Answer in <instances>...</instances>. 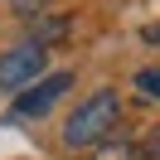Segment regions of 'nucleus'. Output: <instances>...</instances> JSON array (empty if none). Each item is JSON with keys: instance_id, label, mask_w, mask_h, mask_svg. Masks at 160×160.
Listing matches in <instances>:
<instances>
[{"instance_id": "5", "label": "nucleus", "mask_w": 160, "mask_h": 160, "mask_svg": "<svg viewBox=\"0 0 160 160\" xmlns=\"http://www.w3.org/2000/svg\"><path fill=\"white\" fill-rule=\"evenodd\" d=\"M136 92L150 97V102H160V68H141L136 73Z\"/></svg>"}, {"instance_id": "6", "label": "nucleus", "mask_w": 160, "mask_h": 160, "mask_svg": "<svg viewBox=\"0 0 160 160\" xmlns=\"http://www.w3.org/2000/svg\"><path fill=\"white\" fill-rule=\"evenodd\" d=\"M136 155H141V160H160V126L150 131V141H146V146L136 150Z\"/></svg>"}, {"instance_id": "2", "label": "nucleus", "mask_w": 160, "mask_h": 160, "mask_svg": "<svg viewBox=\"0 0 160 160\" xmlns=\"http://www.w3.org/2000/svg\"><path fill=\"white\" fill-rule=\"evenodd\" d=\"M39 68H44V49H39V44H20V49L0 53V88H5V92L24 88V82L39 78Z\"/></svg>"}, {"instance_id": "4", "label": "nucleus", "mask_w": 160, "mask_h": 160, "mask_svg": "<svg viewBox=\"0 0 160 160\" xmlns=\"http://www.w3.org/2000/svg\"><path fill=\"white\" fill-rule=\"evenodd\" d=\"M97 160H141V155H136V146H126V141H102Z\"/></svg>"}, {"instance_id": "3", "label": "nucleus", "mask_w": 160, "mask_h": 160, "mask_svg": "<svg viewBox=\"0 0 160 160\" xmlns=\"http://www.w3.org/2000/svg\"><path fill=\"white\" fill-rule=\"evenodd\" d=\"M68 88H73V73H49V78H39L29 92L15 97V117H44V112H49Z\"/></svg>"}, {"instance_id": "1", "label": "nucleus", "mask_w": 160, "mask_h": 160, "mask_svg": "<svg viewBox=\"0 0 160 160\" xmlns=\"http://www.w3.org/2000/svg\"><path fill=\"white\" fill-rule=\"evenodd\" d=\"M117 117H121V97H117L112 88H102V92H92V97L82 102V107L73 112L68 121H63V141H68L73 150L97 146V141L107 136L112 126H117Z\"/></svg>"}]
</instances>
